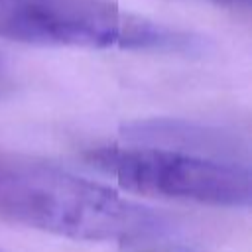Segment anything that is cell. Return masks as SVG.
Masks as SVG:
<instances>
[{
  "label": "cell",
  "mask_w": 252,
  "mask_h": 252,
  "mask_svg": "<svg viewBox=\"0 0 252 252\" xmlns=\"http://www.w3.org/2000/svg\"><path fill=\"white\" fill-rule=\"evenodd\" d=\"M0 219L89 242H138L169 230L161 213L53 163L0 156Z\"/></svg>",
  "instance_id": "1"
},
{
  "label": "cell",
  "mask_w": 252,
  "mask_h": 252,
  "mask_svg": "<svg viewBox=\"0 0 252 252\" xmlns=\"http://www.w3.org/2000/svg\"><path fill=\"white\" fill-rule=\"evenodd\" d=\"M0 37L33 45L193 53L199 37L110 0H0Z\"/></svg>",
  "instance_id": "2"
},
{
  "label": "cell",
  "mask_w": 252,
  "mask_h": 252,
  "mask_svg": "<svg viewBox=\"0 0 252 252\" xmlns=\"http://www.w3.org/2000/svg\"><path fill=\"white\" fill-rule=\"evenodd\" d=\"M85 159L122 189L152 197L209 207H248L250 169L238 161L152 144H108Z\"/></svg>",
  "instance_id": "3"
},
{
  "label": "cell",
  "mask_w": 252,
  "mask_h": 252,
  "mask_svg": "<svg viewBox=\"0 0 252 252\" xmlns=\"http://www.w3.org/2000/svg\"><path fill=\"white\" fill-rule=\"evenodd\" d=\"M217 4H226V6H238V4H248L250 0H211Z\"/></svg>",
  "instance_id": "4"
},
{
  "label": "cell",
  "mask_w": 252,
  "mask_h": 252,
  "mask_svg": "<svg viewBox=\"0 0 252 252\" xmlns=\"http://www.w3.org/2000/svg\"><path fill=\"white\" fill-rule=\"evenodd\" d=\"M4 85H6V69H4L2 59H0V93L4 91Z\"/></svg>",
  "instance_id": "5"
}]
</instances>
